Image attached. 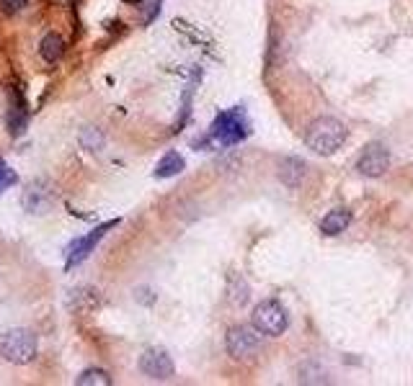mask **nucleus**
Wrapping results in <instances>:
<instances>
[{"instance_id":"nucleus-1","label":"nucleus","mask_w":413,"mask_h":386,"mask_svg":"<svg viewBox=\"0 0 413 386\" xmlns=\"http://www.w3.org/2000/svg\"><path fill=\"white\" fill-rule=\"evenodd\" d=\"M344 142H346V126L333 116L315 119V121L307 126V132H305L307 150H312L315 155H323V157H328V155H333L336 150H341Z\"/></svg>"},{"instance_id":"nucleus-2","label":"nucleus","mask_w":413,"mask_h":386,"mask_svg":"<svg viewBox=\"0 0 413 386\" xmlns=\"http://www.w3.org/2000/svg\"><path fill=\"white\" fill-rule=\"evenodd\" d=\"M37 335L28 333V330H8V333L0 337V356L16 363V366H26L37 358Z\"/></svg>"},{"instance_id":"nucleus-3","label":"nucleus","mask_w":413,"mask_h":386,"mask_svg":"<svg viewBox=\"0 0 413 386\" xmlns=\"http://www.w3.org/2000/svg\"><path fill=\"white\" fill-rule=\"evenodd\" d=\"M248 134H251V121H248L243 108L222 111L220 116L214 119V124H212V137H214L222 147H230V144L243 142Z\"/></svg>"},{"instance_id":"nucleus-4","label":"nucleus","mask_w":413,"mask_h":386,"mask_svg":"<svg viewBox=\"0 0 413 386\" xmlns=\"http://www.w3.org/2000/svg\"><path fill=\"white\" fill-rule=\"evenodd\" d=\"M287 324H289V317H287L285 306L276 304V301H261L253 309V327L261 335L279 337L287 330Z\"/></svg>"},{"instance_id":"nucleus-5","label":"nucleus","mask_w":413,"mask_h":386,"mask_svg":"<svg viewBox=\"0 0 413 386\" xmlns=\"http://www.w3.org/2000/svg\"><path fill=\"white\" fill-rule=\"evenodd\" d=\"M225 345H228V353L233 358L246 360L261 351V337H258L256 327H230Z\"/></svg>"},{"instance_id":"nucleus-6","label":"nucleus","mask_w":413,"mask_h":386,"mask_svg":"<svg viewBox=\"0 0 413 386\" xmlns=\"http://www.w3.org/2000/svg\"><path fill=\"white\" fill-rule=\"evenodd\" d=\"M117 225H119V219H111V222H106V225L96 227V229H93V232H88L85 237L75 240V243L70 245V250H67V263H65V268H75L78 263L85 261V258H88L93 250H96V245H99L103 237H106V232H109V229H114Z\"/></svg>"},{"instance_id":"nucleus-7","label":"nucleus","mask_w":413,"mask_h":386,"mask_svg":"<svg viewBox=\"0 0 413 386\" xmlns=\"http://www.w3.org/2000/svg\"><path fill=\"white\" fill-rule=\"evenodd\" d=\"M140 371L145 374V376L155 378V381H168V378L176 374V366L171 356L160 348H147L142 356H140Z\"/></svg>"},{"instance_id":"nucleus-8","label":"nucleus","mask_w":413,"mask_h":386,"mask_svg":"<svg viewBox=\"0 0 413 386\" xmlns=\"http://www.w3.org/2000/svg\"><path fill=\"white\" fill-rule=\"evenodd\" d=\"M390 168V152L382 144H369L367 150L362 152V157L357 160V170L367 178H377Z\"/></svg>"},{"instance_id":"nucleus-9","label":"nucleus","mask_w":413,"mask_h":386,"mask_svg":"<svg viewBox=\"0 0 413 386\" xmlns=\"http://www.w3.org/2000/svg\"><path fill=\"white\" fill-rule=\"evenodd\" d=\"M351 225V211L349 209H333V211H328V214L323 216L321 222V232L323 234H341L346 227Z\"/></svg>"},{"instance_id":"nucleus-10","label":"nucleus","mask_w":413,"mask_h":386,"mask_svg":"<svg viewBox=\"0 0 413 386\" xmlns=\"http://www.w3.org/2000/svg\"><path fill=\"white\" fill-rule=\"evenodd\" d=\"M305 170H307V168H305L303 160H297V157H287V160L282 162V168H279V178L285 180V186L297 188L305 178Z\"/></svg>"},{"instance_id":"nucleus-11","label":"nucleus","mask_w":413,"mask_h":386,"mask_svg":"<svg viewBox=\"0 0 413 386\" xmlns=\"http://www.w3.org/2000/svg\"><path fill=\"white\" fill-rule=\"evenodd\" d=\"M184 168H186V162L181 155L165 152L163 157H160V162L155 165V178H174V175H178Z\"/></svg>"},{"instance_id":"nucleus-12","label":"nucleus","mask_w":413,"mask_h":386,"mask_svg":"<svg viewBox=\"0 0 413 386\" xmlns=\"http://www.w3.org/2000/svg\"><path fill=\"white\" fill-rule=\"evenodd\" d=\"M39 54L44 57L47 62H57L65 54V39L57 34H47L42 39V44H39Z\"/></svg>"},{"instance_id":"nucleus-13","label":"nucleus","mask_w":413,"mask_h":386,"mask_svg":"<svg viewBox=\"0 0 413 386\" xmlns=\"http://www.w3.org/2000/svg\"><path fill=\"white\" fill-rule=\"evenodd\" d=\"M70 306H73L75 312H88L93 306H99V294L93 288H78V291H73Z\"/></svg>"},{"instance_id":"nucleus-14","label":"nucleus","mask_w":413,"mask_h":386,"mask_svg":"<svg viewBox=\"0 0 413 386\" xmlns=\"http://www.w3.org/2000/svg\"><path fill=\"white\" fill-rule=\"evenodd\" d=\"M75 384H78V386H109L111 376L106 374V371H101V369H88V371H83L81 376L75 378Z\"/></svg>"},{"instance_id":"nucleus-15","label":"nucleus","mask_w":413,"mask_h":386,"mask_svg":"<svg viewBox=\"0 0 413 386\" xmlns=\"http://www.w3.org/2000/svg\"><path fill=\"white\" fill-rule=\"evenodd\" d=\"M81 144L85 147V150H91V152H96V150H101V144H103V134L99 132V129H83V134H81Z\"/></svg>"},{"instance_id":"nucleus-16","label":"nucleus","mask_w":413,"mask_h":386,"mask_svg":"<svg viewBox=\"0 0 413 386\" xmlns=\"http://www.w3.org/2000/svg\"><path fill=\"white\" fill-rule=\"evenodd\" d=\"M19 183V175H16V170L13 168H8L6 162L0 160V193H6V191L10 188V186H16Z\"/></svg>"},{"instance_id":"nucleus-17","label":"nucleus","mask_w":413,"mask_h":386,"mask_svg":"<svg viewBox=\"0 0 413 386\" xmlns=\"http://www.w3.org/2000/svg\"><path fill=\"white\" fill-rule=\"evenodd\" d=\"M0 8L13 16V13H19V10L26 8V0H0Z\"/></svg>"},{"instance_id":"nucleus-18","label":"nucleus","mask_w":413,"mask_h":386,"mask_svg":"<svg viewBox=\"0 0 413 386\" xmlns=\"http://www.w3.org/2000/svg\"><path fill=\"white\" fill-rule=\"evenodd\" d=\"M124 3H129V6H137V3H142V0H124Z\"/></svg>"}]
</instances>
